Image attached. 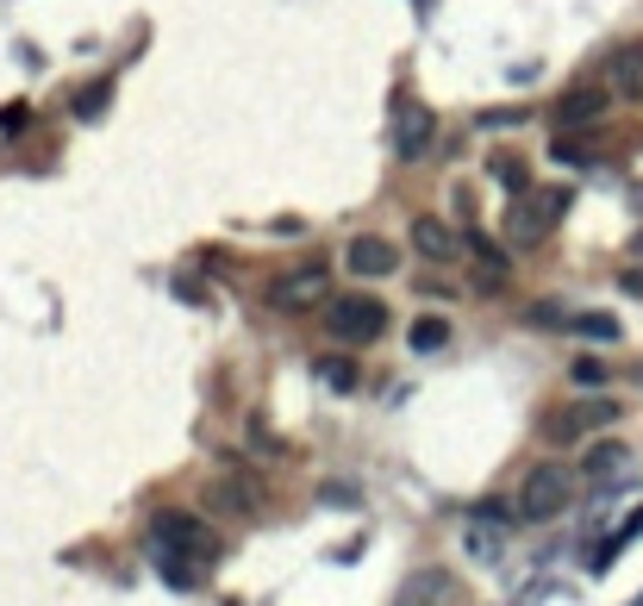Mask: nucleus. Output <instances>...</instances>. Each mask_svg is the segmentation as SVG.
I'll return each instance as SVG.
<instances>
[{
	"label": "nucleus",
	"instance_id": "nucleus-21",
	"mask_svg": "<svg viewBox=\"0 0 643 606\" xmlns=\"http://www.w3.org/2000/svg\"><path fill=\"white\" fill-rule=\"evenodd\" d=\"M568 382L587 388V394H600V388L612 382V363H606V356H594V351H581L575 363H568Z\"/></svg>",
	"mask_w": 643,
	"mask_h": 606
},
{
	"label": "nucleus",
	"instance_id": "nucleus-16",
	"mask_svg": "<svg viewBox=\"0 0 643 606\" xmlns=\"http://www.w3.org/2000/svg\"><path fill=\"white\" fill-rule=\"evenodd\" d=\"M537 431H544L549 444H575L581 431H587V419H581V407H544Z\"/></svg>",
	"mask_w": 643,
	"mask_h": 606
},
{
	"label": "nucleus",
	"instance_id": "nucleus-19",
	"mask_svg": "<svg viewBox=\"0 0 643 606\" xmlns=\"http://www.w3.org/2000/svg\"><path fill=\"white\" fill-rule=\"evenodd\" d=\"M587 481H606V476H618V469H625V444H618V438H600L594 450H587Z\"/></svg>",
	"mask_w": 643,
	"mask_h": 606
},
{
	"label": "nucleus",
	"instance_id": "nucleus-7",
	"mask_svg": "<svg viewBox=\"0 0 643 606\" xmlns=\"http://www.w3.org/2000/svg\"><path fill=\"white\" fill-rule=\"evenodd\" d=\"M344 270L357 275V282H388V275L400 270V244L381 238V232H357V238L344 244Z\"/></svg>",
	"mask_w": 643,
	"mask_h": 606
},
{
	"label": "nucleus",
	"instance_id": "nucleus-13",
	"mask_svg": "<svg viewBox=\"0 0 643 606\" xmlns=\"http://www.w3.org/2000/svg\"><path fill=\"white\" fill-rule=\"evenodd\" d=\"M487 176H494V188H506V194H532L537 188L532 163L518 157V150H494V157H487Z\"/></svg>",
	"mask_w": 643,
	"mask_h": 606
},
{
	"label": "nucleus",
	"instance_id": "nucleus-6",
	"mask_svg": "<svg viewBox=\"0 0 643 606\" xmlns=\"http://www.w3.org/2000/svg\"><path fill=\"white\" fill-rule=\"evenodd\" d=\"M606 113H612V88H606V81H575V88L556 95L549 126H556V131H594Z\"/></svg>",
	"mask_w": 643,
	"mask_h": 606
},
{
	"label": "nucleus",
	"instance_id": "nucleus-9",
	"mask_svg": "<svg viewBox=\"0 0 643 606\" xmlns=\"http://www.w3.org/2000/svg\"><path fill=\"white\" fill-rule=\"evenodd\" d=\"M431 138H438V113L431 107H400V119H393V157L400 163H419L425 150H431Z\"/></svg>",
	"mask_w": 643,
	"mask_h": 606
},
{
	"label": "nucleus",
	"instance_id": "nucleus-3",
	"mask_svg": "<svg viewBox=\"0 0 643 606\" xmlns=\"http://www.w3.org/2000/svg\"><path fill=\"white\" fill-rule=\"evenodd\" d=\"M331 301V263L325 256H306V263H288L263 282V306L269 313H313Z\"/></svg>",
	"mask_w": 643,
	"mask_h": 606
},
{
	"label": "nucleus",
	"instance_id": "nucleus-28",
	"mask_svg": "<svg viewBox=\"0 0 643 606\" xmlns=\"http://www.w3.org/2000/svg\"><path fill=\"white\" fill-rule=\"evenodd\" d=\"M618 287H625V294H643V270H625V275H618Z\"/></svg>",
	"mask_w": 643,
	"mask_h": 606
},
{
	"label": "nucleus",
	"instance_id": "nucleus-23",
	"mask_svg": "<svg viewBox=\"0 0 643 606\" xmlns=\"http://www.w3.org/2000/svg\"><path fill=\"white\" fill-rule=\"evenodd\" d=\"M581 419H587V431L612 426V419H618V400H606V394H594V400H581Z\"/></svg>",
	"mask_w": 643,
	"mask_h": 606
},
{
	"label": "nucleus",
	"instance_id": "nucleus-5",
	"mask_svg": "<svg viewBox=\"0 0 643 606\" xmlns=\"http://www.w3.org/2000/svg\"><path fill=\"white\" fill-rule=\"evenodd\" d=\"M150 538H157L163 557H188V563H201V557L220 550L213 526H206L201 512H188V507H163L157 519H150Z\"/></svg>",
	"mask_w": 643,
	"mask_h": 606
},
{
	"label": "nucleus",
	"instance_id": "nucleus-18",
	"mask_svg": "<svg viewBox=\"0 0 643 606\" xmlns=\"http://www.w3.org/2000/svg\"><path fill=\"white\" fill-rule=\"evenodd\" d=\"M107 100H113V76H95V81H81V88H76L69 113H76V119H100V113H107Z\"/></svg>",
	"mask_w": 643,
	"mask_h": 606
},
{
	"label": "nucleus",
	"instance_id": "nucleus-17",
	"mask_svg": "<svg viewBox=\"0 0 643 606\" xmlns=\"http://www.w3.org/2000/svg\"><path fill=\"white\" fill-rule=\"evenodd\" d=\"M568 332L587 338V344H618V313H600V306H587V313H575V320H568Z\"/></svg>",
	"mask_w": 643,
	"mask_h": 606
},
{
	"label": "nucleus",
	"instance_id": "nucleus-14",
	"mask_svg": "<svg viewBox=\"0 0 643 606\" xmlns=\"http://www.w3.org/2000/svg\"><path fill=\"white\" fill-rule=\"evenodd\" d=\"M444 600H450V569H419L393 606H444Z\"/></svg>",
	"mask_w": 643,
	"mask_h": 606
},
{
	"label": "nucleus",
	"instance_id": "nucleus-2",
	"mask_svg": "<svg viewBox=\"0 0 643 606\" xmlns=\"http://www.w3.org/2000/svg\"><path fill=\"white\" fill-rule=\"evenodd\" d=\"M568 500H575V469L563 457H544V463L525 469L518 481V519L525 526H549V519H563Z\"/></svg>",
	"mask_w": 643,
	"mask_h": 606
},
{
	"label": "nucleus",
	"instance_id": "nucleus-25",
	"mask_svg": "<svg viewBox=\"0 0 643 606\" xmlns=\"http://www.w3.org/2000/svg\"><path fill=\"white\" fill-rule=\"evenodd\" d=\"M26 126H32V107H26V100L0 107V131H7V138H13V131H26Z\"/></svg>",
	"mask_w": 643,
	"mask_h": 606
},
{
	"label": "nucleus",
	"instance_id": "nucleus-24",
	"mask_svg": "<svg viewBox=\"0 0 643 606\" xmlns=\"http://www.w3.org/2000/svg\"><path fill=\"white\" fill-rule=\"evenodd\" d=\"M462 544H469V550H475L481 563H494V557H500V538H494V531H481V526H469V531H462Z\"/></svg>",
	"mask_w": 643,
	"mask_h": 606
},
{
	"label": "nucleus",
	"instance_id": "nucleus-22",
	"mask_svg": "<svg viewBox=\"0 0 643 606\" xmlns=\"http://www.w3.org/2000/svg\"><path fill=\"white\" fill-rule=\"evenodd\" d=\"M407 344H412V351H444V344H450V320H444V313H425V320H412Z\"/></svg>",
	"mask_w": 643,
	"mask_h": 606
},
{
	"label": "nucleus",
	"instance_id": "nucleus-20",
	"mask_svg": "<svg viewBox=\"0 0 643 606\" xmlns=\"http://www.w3.org/2000/svg\"><path fill=\"white\" fill-rule=\"evenodd\" d=\"M313 369H319V382L338 388V394H357V388H362V369L350 363V356H319Z\"/></svg>",
	"mask_w": 643,
	"mask_h": 606
},
{
	"label": "nucleus",
	"instance_id": "nucleus-15",
	"mask_svg": "<svg viewBox=\"0 0 643 606\" xmlns=\"http://www.w3.org/2000/svg\"><path fill=\"white\" fill-rule=\"evenodd\" d=\"M612 88L625 100L643 95V45H625V50H612Z\"/></svg>",
	"mask_w": 643,
	"mask_h": 606
},
{
	"label": "nucleus",
	"instance_id": "nucleus-27",
	"mask_svg": "<svg viewBox=\"0 0 643 606\" xmlns=\"http://www.w3.org/2000/svg\"><path fill=\"white\" fill-rule=\"evenodd\" d=\"M518 119H525L518 107H494V113H481V126H518Z\"/></svg>",
	"mask_w": 643,
	"mask_h": 606
},
{
	"label": "nucleus",
	"instance_id": "nucleus-4",
	"mask_svg": "<svg viewBox=\"0 0 643 606\" xmlns=\"http://www.w3.org/2000/svg\"><path fill=\"white\" fill-rule=\"evenodd\" d=\"M325 332L338 338V344H350V351H362V344H376V338L388 332V301H381V294H362V287L331 294L325 301Z\"/></svg>",
	"mask_w": 643,
	"mask_h": 606
},
{
	"label": "nucleus",
	"instance_id": "nucleus-11",
	"mask_svg": "<svg viewBox=\"0 0 643 606\" xmlns=\"http://www.w3.org/2000/svg\"><path fill=\"white\" fill-rule=\"evenodd\" d=\"M462 251L475 256V263H481V287H500L506 282V270H513V251H500V244L487 238V232H462Z\"/></svg>",
	"mask_w": 643,
	"mask_h": 606
},
{
	"label": "nucleus",
	"instance_id": "nucleus-26",
	"mask_svg": "<svg viewBox=\"0 0 643 606\" xmlns=\"http://www.w3.org/2000/svg\"><path fill=\"white\" fill-rule=\"evenodd\" d=\"M532 320H537V325H568L575 313H563L556 301H537V306H532Z\"/></svg>",
	"mask_w": 643,
	"mask_h": 606
},
{
	"label": "nucleus",
	"instance_id": "nucleus-1",
	"mask_svg": "<svg viewBox=\"0 0 643 606\" xmlns=\"http://www.w3.org/2000/svg\"><path fill=\"white\" fill-rule=\"evenodd\" d=\"M568 201H575V194H568L563 182H544V188H532V194H513V207H506V219H500L506 251H537V244L563 225Z\"/></svg>",
	"mask_w": 643,
	"mask_h": 606
},
{
	"label": "nucleus",
	"instance_id": "nucleus-10",
	"mask_svg": "<svg viewBox=\"0 0 643 606\" xmlns=\"http://www.w3.org/2000/svg\"><path fill=\"white\" fill-rule=\"evenodd\" d=\"M206 512H225V519H256L263 495H256L244 476H213L206 481Z\"/></svg>",
	"mask_w": 643,
	"mask_h": 606
},
{
	"label": "nucleus",
	"instance_id": "nucleus-12",
	"mask_svg": "<svg viewBox=\"0 0 643 606\" xmlns=\"http://www.w3.org/2000/svg\"><path fill=\"white\" fill-rule=\"evenodd\" d=\"M549 163H563V169H594L600 144L587 138V131H556V138H549Z\"/></svg>",
	"mask_w": 643,
	"mask_h": 606
},
{
	"label": "nucleus",
	"instance_id": "nucleus-8",
	"mask_svg": "<svg viewBox=\"0 0 643 606\" xmlns=\"http://www.w3.org/2000/svg\"><path fill=\"white\" fill-rule=\"evenodd\" d=\"M407 238H412V256H419V263H456V256H462V232H456L444 213H412Z\"/></svg>",
	"mask_w": 643,
	"mask_h": 606
}]
</instances>
